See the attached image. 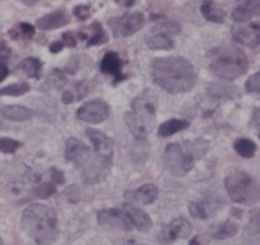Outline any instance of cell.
I'll use <instances>...</instances> for the list:
<instances>
[{
  "mask_svg": "<svg viewBox=\"0 0 260 245\" xmlns=\"http://www.w3.org/2000/svg\"><path fill=\"white\" fill-rule=\"evenodd\" d=\"M251 122L253 125L256 126V129L259 132V137H260V107H256L254 109V112H253V118H251Z\"/></svg>",
  "mask_w": 260,
  "mask_h": 245,
  "instance_id": "cell-39",
  "label": "cell"
},
{
  "mask_svg": "<svg viewBox=\"0 0 260 245\" xmlns=\"http://www.w3.org/2000/svg\"><path fill=\"white\" fill-rule=\"evenodd\" d=\"M246 90L249 92V93L256 94V96H259L260 97V73H256V74H253L246 81Z\"/></svg>",
  "mask_w": 260,
  "mask_h": 245,
  "instance_id": "cell-34",
  "label": "cell"
},
{
  "mask_svg": "<svg viewBox=\"0 0 260 245\" xmlns=\"http://www.w3.org/2000/svg\"><path fill=\"white\" fill-rule=\"evenodd\" d=\"M88 151L90 148L83 141H80L77 138H68L67 144H65V158L70 162L78 164L88 154Z\"/></svg>",
  "mask_w": 260,
  "mask_h": 245,
  "instance_id": "cell-20",
  "label": "cell"
},
{
  "mask_svg": "<svg viewBox=\"0 0 260 245\" xmlns=\"http://www.w3.org/2000/svg\"><path fill=\"white\" fill-rule=\"evenodd\" d=\"M8 75H9V68L0 61V81H3Z\"/></svg>",
  "mask_w": 260,
  "mask_h": 245,
  "instance_id": "cell-42",
  "label": "cell"
},
{
  "mask_svg": "<svg viewBox=\"0 0 260 245\" xmlns=\"http://www.w3.org/2000/svg\"><path fill=\"white\" fill-rule=\"evenodd\" d=\"M121 209H123V212L127 215L129 221L132 222V225H133V228L139 229L142 232H148V231L152 229L153 222H152V219H150V216H149L146 212H143L142 209H139L138 206H135V205H130V203L123 205Z\"/></svg>",
  "mask_w": 260,
  "mask_h": 245,
  "instance_id": "cell-15",
  "label": "cell"
},
{
  "mask_svg": "<svg viewBox=\"0 0 260 245\" xmlns=\"http://www.w3.org/2000/svg\"><path fill=\"white\" fill-rule=\"evenodd\" d=\"M97 221L102 226L119 231H130L133 228L123 209H103L97 213Z\"/></svg>",
  "mask_w": 260,
  "mask_h": 245,
  "instance_id": "cell-11",
  "label": "cell"
},
{
  "mask_svg": "<svg viewBox=\"0 0 260 245\" xmlns=\"http://www.w3.org/2000/svg\"><path fill=\"white\" fill-rule=\"evenodd\" d=\"M75 99V93L74 92H71V90H67V92H64V94H62V102L64 103H73Z\"/></svg>",
  "mask_w": 260,
  "mask_h": 245,
  "instance_id": "cell-41",
  "label": "cell"
},
{
  "mask_svg": "<svg viewBox=\"0 0 260 245\" xmlns=\"http://www.w3.org/2000/svg\"><path fill=\"white\" fill-rule=\"evenodd\" d=\"M146 45H148V48L155 49V51H158V49L168 51V49L174 48V41L168 34L156 32V34H152L150 37L146 38Z\"/></svg>",
  "mask_w": 260,
  "mask_h": 245,
  "instance_id": "cell-23",
  "label": "cell"
},
{
  "mask_svg": "<svg viewBox=\"0 0 260 245\" xmlns=\"http://www.w3.org/2000/svg\"><path fill=\"white\" fill-rule=\"evenodd\" d=\"M260 232V207H256L250 212V219L247 224V234L256 235Z\"/></svg>",
  "mask_w": 260,
  "mask_h": 245,
  "instance_id": "cell-31",
  "label": "cell"
},
{
  "mask_svg": "<svg viewBox=\"0 0 260 245\" xmlns=\"http://www.w3.org/2000/svg\"><path fill=\"white\" fill-rule=\"evenodd\" d=\"M189 245H200V242H198V238H194V239L189 242Z\"/></svg>",
  "mask_w": 260,
  "mask_h": 245,
  "instance_id": "cell-45",
  "label": "cell"
},
{
  "mask_svg": "<svg viewBox=\"0 0 260 245\" xmlns=\"http://www.w3.org/2000/svg\"><path fill=\"white\" fill-rule=\"evenodd\" d=\"M55 192V184L51 183V181H47V183H42V184L35 190V196L39 199H48L51 198Z\"/></svg>",
  "mask_w": 260,
  "mask_h": 245,
  "instance_id": "cell-33",
  "label": "cell"
},
{
  "mask_svg": "<svg viewBox=\"0 0 260 245\" xmlns=\"http://www.w3.org/2000/svg\"><path fill=\"white\" fill-rule=\"evenodd\" d=\"M19 70H22L25 74L28 77H32V78H39L41 75V70H42V63L38 60V58H34V57H29V58H25L23 61H20L19 64Z\"/></svg>",
  "mask_w": 260,
  "mask_h": 245,
  "instance_id": "cell-27",
  "label": "cell"
},
{
  "mask_svg": "<svg viewBox=\"0 0 260 245\" xmlns=\"http://www.w3.org/2000/svg\"><path fill=\"white\" fill-rule=\"evenodd\" d=\"M20 225L29 238L39 245L51 244L58 235L56 212L45 205H29L22 213Z\"/></svg>",
  "mask_w": 260,
  "mask_h": 245,
  "instance_id": "cell-2",
  "label": "cell"
},
{
  "mask_svg": "<svg viewBox=\"0 0 260 245\" xmlns=\"http://www.w3.org/2000/svg\"><path fill=\"white\" fill-rule=\"evenodd\" d=\"M224 207V199L220 195H207L201 200L189 203V213L197 219H210Z\"/></svg>",
  "mask_w": 260,
  "mask_h": 245,
  "instance_id": "cell-9",
  "label": "cell"
},
{
  "mask_svg": "<svg viewBox=\"0 0 260 245\" xmlns=\"http://www.w3.org/2000/svg\"><path fill=\"white\" fill-rule=\"evenodd\" d=\"M260 15V0H239L232 16L237 23L249 22L251 18Z\"/></svg>",
  "mask_w": 260,
  "mask_h": 245,
  "instance_id": "cell-16",
  "label": "cell"
},
{
  "mask_svg": "<svg viewBox=\"0 0 260 245\" xmlns=\"http://www.w3.org/2000/svg\"><path fill=\"white\" fill-rule=\"evenodd\" d=\"M156 29H159V32L168 34V35L169 34H179V26L174 22H162L156 26Z\"/></svg>",
  "mask_w": 260,
  "mask_h": 245,
  "instance_id": "cell-35",
  "label": "cell"
},
{
  "mask_svg": "<svg viewBox=\"0 0 260 245\" xmlns=\"http://www.w3.org/2000/svg\"><path fill=\"white\" fill-rule=\"evenodd\" d=\"M10 48L9 45L3 41V39H0V61H5V60H8L10 57Z\"/></svg>",
  "mask_w": 260,
  "mask_h": 245,
  "instance_id": "cell-37",
  "label": "cell"
},
{
  "mask_svg": "<svg viewBox=\"0 0 260 245\" xmlns=\"http://www.w3.org/2000/svg\"><path fill=\"white\" fill-rule=\"evenodd\" d=\"M62 42H64V45H67V47H75V45H77V39H75L73 32H67V34H64V35H62Z\"/></svg>",
  "mask_w": 260,
  "mask_h": 245,
  "instance_id": "cell-38",
  "label": "cell"
},
{
  "mask_svg": "<svg viewBox=\"0 0 260 245\" xmlns=\"http://www.w3.org/2000/svg\"><path fill=\"white\" fill-rule=\"evenodd\" d=\"M143 25H145V16L140 12L126 13L109 20V26L116 38L130 37L143 28Z\"/></svg>",
  "mask_w": 260,
  "mask_h": 245,
  "instance_id": "cell-8",
  "label": "cell"
},
{
  "mask_svg": "<svg viewBox=\"0 0 260 245\" xmlns=\"http://www.w3.org/2000/svg\"><path fill=\"white\" fill-rule=\"evenodd\" d=\"M159 196V188L155 184H143L139 188L127 190L124 199L130 205H150Z\"/></svg>",
  "mask_w": 260,
  "mask_h": 245,
  "instance_id": "cell-14",
  "label": "cell"
},
{
  "mask_svg": "<svg viewBox=\"0 0 260 245\" xmlns=\"http://www.w3.org/2000/svg\"><path fill=\"white\" fill-rule=\"evenodd\" d=\"M0 115L12 122H25L32 118V111L25 107V106H19V104H10V106H3L0 107Z\"/></svg>",
  "mask_w": 260,
  "mask_h": 245,
  "instance_id": "cell-21",
  "label": "cell"
},
{
  "mask_svg": "<svg viewBox=\"0 0 260 245\" xmlns=\"http://www.w3.org/2000/svg\"><path fill=\"white\" fill-rule=\"evenodd\" d=\"M87 137L90 138V141L93 144L94 151L102 154L104 157H112L113 158V141L104 133V132L94 129V128H88L87 131Z\"/></svg>",
  "mask_w": 260,
  "mask_h": 245,
  "instance_id": "cell-17",
  "label": "cell"
},
{
  "mask_svg": "<svg viewBox=\"0 0 260 245\" xmlns=\"http://www.w3.org/2000/svg\"><path fill=\"white\" fill-rule=\"evenodd\" d=\"M100 70L104 74L113 75L116 78V81H120L124 77L121 74V60L119 54L109 51L106 52V56L103 57L102 64H100Z\"/></svg>",
  "mask_w": 260,
  "mask_h": 245,
  "instance_id": "cell-19",
  "label": "cell"
},
{
  "mask_svg": "<svg viewBox=\"0 0 260 245\" xmlns=\"http://www.w3.org/2000/svg\"><path fill=\"white\" fill-rule=\"evenodd\" d=\"M234 150L244 158H251L256 152V144L247 138H240L234 142Z\"/></svg>",
  "mask_w": 260,
  "mask_h": 245,
  "instance_id": "cell-28",
  "label": "cell"
},
{
  "mask_svg": "<svg viewBox=\"0 0 260 245\" xmlns=\"http://www.w3.org/2000/svg\"><path fill=\"white\" fill-rule=\"evenodd\" d=\"M51 176H52V179H54L55 183H64V174H62V171L52 169L51 170Z\"/></svg>",
  "mask_w": 260,
  "mask_h": 245,
  "instance_id": "cell-40",
  "label": "cell"
},
{
  "mask_svg": "<svg viewBox=\"0 0 260 245\" xmlns=\"http://www.w3.org/2000/svg\"><path fill=\"white\" fill-rule=\"evenodd\" d=\"M2 128H3V123L0 122V129H2Z\"/></svg>",
  "mask_w": 260,
  "mask_h": 245,
  "instance_id": "cell-48",
  "label": "cell"
},
{
  "mask_svg": "<svg viewBox=\"0 0 260 245\" xmlns=\"http://www.w3.org/2000/svg\"><path fill=\"white\" fill-rule=\"evenodd\" d=\"M74 15L78 19L85 20V19L90 16V6H87V5H80V6H77V8H74Z\"/></svg>",
  "mask_w": 260,
  "mask_h": 245,
  "instance_id": "cell-36",
  "label": "cell"
},
{
  "mask_svg": "<svg viewBox=\"0 0 260 245\" xmlns=\"http://www.w3.org/2000/svg\"><path fill=\"white\" fill-rule=\"evenodd\" d=\"M191 232H192L191 224L184 217H177L162 229V232L159 235V241L162 244H171L179 238H188L191 235Z\"/></svg>",
  "mask_w": 260,
  "mask_h": 245,
  "instance_id": "cell-12",
  "label": "cell"
},
{
  "mask_svg": "<svg viewBox=\"0 0 260 245\" xmlns=\"http://www.w3.org/2000/svg\"><path fill=\"white\" fill-rule=\"evenodd\" d=\"M110 116V106L103 99H94L78 107L77 118L87 123H102Z\"/></svg>",
  "mask_w": 260,
  "mask_h": 245,
  "instance_id": "cell-10",
  "label": "cell"
},
{
  "mask_svg": "<svg viewBox=\"0 0 260 245\" xmlns=\"http://www.w3.org/2000/svg\"><path fill=\"white\" fill-rule=\"evenodd\" d=\"M150 67L153 81L168 93H185L195 86V68L184 57L155 58Z\"/></svg>",
  "mask_w": 260,
  "mask_h": 245,
  "instance_id": "cell-1",
  "label": "cell"
},
{
  "mask_svg": "<svg viewBox=\"0 0 260 245\" xmlns=\"http://www.w3.org/2000/svg\"><path fill=\"white\" fill-rule=\"evenodd\" d=\"M233 39L246 47L256 48L260 45V23L251 22L249 25H237L233 28Z\"/></svg>",
  "mask_w": 260,
  "mask_h": 245,
  "instance_id": "cell-13",
  "label": "cell"
},
{
  "mask_svg": "<svg viewBox=\"0 0 260 245\" xmlns=\"http://www.w3.org/2000/svg\"><path fill=\"white\" fill-rule=\"evenodd\" d=\"M124 245H145V244H138V242H133V241H129V242H126Z\"/></svg>",
  "mask_w": 260,
  "mask_h": 245,
  "instance_id": "cell-46",
  "label": "cell"
},
{
  "mask_svg": "<svg viewBox=\"0 0 260 245\" xmlns=\"http://www.w3.org/2000/svg\"><path fill=\"white\" fill-rule=\"evenodd\" d=\"M34 34H35V28L26 22L18 23L9 31V35L15 41H29V39H32Z\"/></svg>",
  "mask_w": 260,
  "mask_h": 245,
  "instance_id": "cell-26",
  "label": "cell"
},
{
  "mask_svg": "<svg viewBox=\"0 0 260 245\" xmlns=\"http://www.w3.org/2000/svg\"><path fill=\"white\" fill-rule=\"evenodd\" d=\"M20 2L25 3L26 6H34V5H37L39 0H20Z\"/></svg>",
  "mask_w": 260,
  "mask_h": 245,
  "instance_id": "cell-44",
  "label": "cell"
},
{
  "mask_svg": "<svg viewBox=\"0 0 260 245\" xmlns=\"http://www.w3.org/2000/svg\"><path fill=\"white\" fill-rule=\"evenodd\" d=\"M224 186L229 196L236 203H251L257 199L259 187L249 173L237 170L224 180Z\"/></svg>",
  "mask_w": 260,
  "mask_h": 245,
  "instance_id": "cell-6",
  "label": "cell"
},
{
  "mask_svg": "<svg viewBox=\"0 0 260 245\" xmlns=\"http://www.w3.org/2000/svg\"><path fill=\"white\" fill-rule=\"evenodd\" d=\"M237 232H239V226L232 221H225L223 224H218L211 228V236L214 239H220V241L233 238Z\"/></svg>",
  "mask_w": 260,
  "mask_h": 245,
  "instance_id": "cell-24",
  "label": "cell"
},
{
  "mask_svg": "<svg viewBox=\"0 0 260 245\" xmlns=\"http://www.w3.org/2000/svg\"><path fill=\"white\" fill-rule=\"evenodd\" d=\"M198 144H200V141L169 144L165 152H164V162H165V167L168 169V171L177 177L186 176L194 167L195 158L203 155L197 151H198V148H203L205 145L203 144L201 147H197Z\"/></svg>",
  "mask_w": 260,
  "mask_h": 245,
  "instance_id": "cell-4",
  "label": "cell"
},
{
  "mask_svg": "<svg viewBox=\"0 0 260 245\" xmlns=\"http://www.w3.org/2000/svg\"><path fill=\"white\" fill-rule=\"evenodd\" d=\"M91 29H93V34H91V37L87 39V45L88 47L102 45V44L107 42V35H106L104 29H103V26L99 22H94L93 25H91Z\"/></svg>",
  "mask_w": 260,
  "mask_h": 245,
  "instance_id": "cell-29",
  "label": "cell"
},
{
  "mask_svg": "<svg viewBox=\"0 0 260 245\" xmlns=\"http://www.w3.org/2000/svg\"><path fill=\"white\" fill-rule=\"evenodd\" d=\"M210 71L224 80H234L243 75L249 68L247 57L240 48L218 47L208 54Z\"/></svg>",
  "mask_w": 260,
  "mask_h": 245,
  "instance_id": "cell-3",
  "label": "cell"
},
{
  "mask_svg": "<svg viewBox=\"0 0 260 245\" xmlns=\"http://www.w3.org/2000/svg\"><path fill=\"white\" fill-rule=\"evenodd\" d=\"M20 147H22V142L16 141V140H13V138H5V137L0 138V151H2V152L13 154V152H16Z\"/></svg>",
  "mask_w": 260,
  "mask_h": 245,
  "instance_id": "cell-32",
  "label": "cell"
},
{
  "mask_svg": "<svg viewBox=\"0 0 260 245\" xmlns=\"http://www.w3.org/2000/svg\"><path fill=\"white\" fill-rule=\"evenodd\" d=\"M156 106L145 96H139L133 100L132 111L124 115V122L129 131L136 138H145L155 126Z\"/></svg>",
  "mask_w": 260,
  "mask_h": 245,
  "instance_id": "cell-5",
  "label": "cell"
},
{
  "mask_svg": "<svg viewBox=\"0 0 260 245\" xmlns=\"http://www.w3.org/2000/svg\"><path fill=\"white\" fill-rule=\"evenodd\" d=\"M188 125H189V123L186 122V121H182V119H171V121H167V122L159 125V137H162V138L172 137V135H175L178 132L186 129Z\"/></svg>",
  "mask_w": 260,
  "mask_h": 245,
  "instance_id": "cell-25",
  "label": "cell"
},
{
  "mask_svg": "<svg viewBox=\"0 0 260 245\" xmlns=\"http://www.w3.org/2000/svg\"><path fill=\"white\" fill-rule=\"evenodd\" d=\"M68 22H70L68 13H67L65 10L59 9L38 19L37 25L38 28L45 29V31H51V29L62 28V26H65V25L68 23Z\"/></svg>",
  "mask_w": 260,
  "mask_h": 245,
  "instance_id": "cell-18",
  "label": "cell"
},
{
  "mask_svg": "<svg viewBox=\"0 0 260 245\" xmlns=\"http://www.w3.org/2000/svg\"><path fill=\"white\" fill-rule=\"evenodd\" d=\"M113 158L104 157L99 152H90L80 161L77 166L81 170V179L87 184H97L106 179L109 171L112 169Z\"/></svg>",
  "mask_w": 260,
  "mask_h": 245,
  "instance_id": "cell-7",
  "label": "cell"
},
{
  "mask_svg": "<svg viewBox=\"0 0 260 245\" xmlns=\"http://www.w3.org/2000/svg\"><path fill=\"white\" fill-rule=\"evenodd\" d=\"M29 85L22 81V83H15V85L6 86L3 89H0V94L2 96H22V94L28 93L29 92Z\"/></svg>",
  "mask_w": 260,
  "mask_h": 245,
  "instance_id": "cell-30",
  "label": "cell"
},
{
  "mask_svg": "<svg viewBox=\"0 0 260 245\" xmlns=\"http://www.w3.org/2000/svg\"><path fill=\"white\" fill-rule=\"evenodd\" d=\"M64 47V42H62V41H58V42H54V44L49 47V51H51V52H59Z\"/></svg>",
  "mask_w": 260,
  "mask_h": 245,
  "instance_id": "cell-43",
  "label": "cell"
},
{
  "mask_svg": "<svg viewBox=\"0 0 260 245\" xmlns=\"http://www.w3.org/2000/svg\"><path fill=\"white\" fill-rule=\"evenodd\" d=\"M0 245H3V239H2V236H0Z\"/></svg>",
  "mask_w": 260,
  "mask_h": 245,
  "instance_id": "cell-47",
  "label": "cell"
},
{
  "mask_svg": "<svg viewBox=\"0 0 260 245\" xmlns=\"http://www.w3.org/2000/svg\"><path fill=\"white\" fill-rule=\"evenodd\" d=\"M201 13L207 20L214 23H221L225 19V12L217 3H214L213 0H207L201 5Z\"/></svg>",
  "mask_w": 260,
  "mask_h": 245,
  "instance_id": "cell-22",
  "label": "cell"
}]
</instances>
